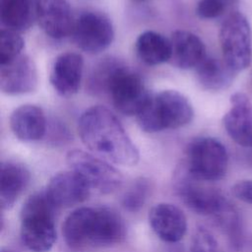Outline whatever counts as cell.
Wrapping results in <instances>:
<instances>
[{
	"instance_id": "obj_1",
	"label": "cell",
	"mask_w": 252,
	"mask_h": 252,
	"mask_svg": "<svg viewBox=\"0 0 252 252\" xmlns=\"http://www.w3.org/2000/svg\"><path fill=\"white\" fill-rule=\"evenodd\" d=\"M78 131L83 144L94 155L124 166L137 164L139 151L117 117L106 107L95 105L79 118Z\"/></svg>"
},
{
	"instance_id": "obj_2",
	"label": "cell",
	"mask_w": 252,
	"mask_h": 252,
	"mask_svg": "<svg viewBox=\"0 0 252 252\" xmlns=\"http://www.w3.org/2000/svg\"><path fill=\"white\" fill-rule=\"evenodd\" d=\"M67 245L72 249L110 246L125 235L122 217L106 207H82L67 216L62 226Z\"/></svg>"
},
{
	"instance_id": "obj_3",
	"label": "cell",
	"mask_w": 252,
	"mask_h": 252,
	"mask_svg": "<svg viewBox=\"0 0 252 252\" xmlns=\"http://www.w3.org/2000/svg\"><path fill=\"white\" fill-rule=\"evenodd\" d=\"M89 83L94 94H106L114 107L128 116H137L151 96L140 75L115 59L96 66Z\"/></svg>"
},
{
	"instance_id": "obj_4",
	"label": "cell",
	"mask_w": 252,
	"mask_h": 252,
	"mask_svg": "<svg viewBox=\"0 0 252 252\" xmlns=\"http://www.w3.org/2000/svg\"><path fill=\"white\" fill-rule=\"evenodd\" d=\"M58 208L46 190L31 195L21 211V238L32 252H47L56 240L55 213Z\"/></svg>"
},
{
	"instance_id": "obj_5",
	"label": "cell",
	"mask_w": 252,
	"mask_h": 252,
	"mask_svg": "<svg viewBox=\"0 0 252 252\" xmlns=\"http://www.w3.org/2000/svg\"><path fill=\"white\" fill-rule=\"evenodd\" d=\"M193 116V107L186 96L177 91L165 90L151 94L136 117L143 131L156 133L183 127L192 121Z\"/></svg>"
},
{
	"instance_id": "obj_6",
	"label": "cell",
	"mask_w": 252,
	"mask_h": 252,
	"mask_svg": "<svg viewBox=\"0 0 252 252\" xmlns=\"http://www.w3.org/2000/svg\"><path fill=\"white\" fill-rule=\"evenodd\" d=\"M227 164L226 149L215 138H197L187 148L184 167L199 180L212 182L221 179L225 175Z\"/></svg>"
},
{
	"instance_id": "obj_7",
	"label": "cell",
	"mask_w": 252,
	"mask_h": 252,
	"mask_svg": "<svg viewBox=\"0 0 252 252\" xmlns=\"http://www.w3.org/2000/svg\"><path fill=\"white\" fill-rule=\"evenodd\" d=\"M220 44L224 62L236 73L247 69L252 62V32L240 12L231 13L221 24Z\"/></svg>"
},
{
	"instance_id": "obj_8",
	"label": "cell",
	"mask_w": 252,
	"mask_h": 252,
	"mask_svg": "<svg viewBox=\"0 0 252 252\" xmlns=\"http://www.w3.org/2000/svg\"><path fill=\"white\" fill-rule=\"evenodd\" d=\"M67 163L71 170L78 173L91 189L100 193H112L122 183L121 173L106 160L81 150L67 154Z\"/></svg>"
},
{
	"instance_id": "obj_9",
	"label": "cell",
	"mask_w": 252,
	"mask_h": 252,
	"mask_svg": "<svg viewBox=\"0 0 252 252\" xmlns=\"http://www.w3.org/2000/svg\"><path fill=\"white\" fill-rule=\"evenodd\" d=\"M202 180L193 177L184 167L177 173L176 187L184 204L193 212L217 217L228 205V201L215 188L203 184Z\"/></svg>"
},
{
	"instance_id": "obj_10",
	"label": "cell",
	"mask_w": 252,
	"mask_h": 252,
	"mask_svg": "<svg viewBox=\"0 0 252 252\" xmlns=\"http://www.w3.org/2000/svg\"><path fill=\"white\" fill-rule=\"evenodd\" d=\"M73 39L76 45L89 54H98L107 49L114 39L111 21L95 11L81 13L73 28Z\"/></svg>"
},
{
	"instance_id": "obj_11",
	"label": "cell",
	"mask_w": 252,
	"mask_h": 252,
	"mask_svg": "<svg viewBox=\"0 0 252 252\" xmlns=\"http://www.w3.org/2000/svg\"><path fill=\"white\" fill-rule=\"evenodd\" d=\"M38 84L37 70L32 59L21 54L14 60L0 64V89L8 95L33 92Z\"/></svg>"
},
{
	"instance_id": "obj_12",
	"label": "cell",
	"mask_w": 252,
	"mask_h": 252,
	"mask_svg": "<svg viewBox=\"0 0 252 252\" xmlns=\"http://www.w3.org/2000/svg\"><path fill=\"white\" fill-rule=\"evenodd\" d=\"M35 19L45 34L56 39L70 35L75 23L67 0H35Z\"/></svg>"
},
{
	"instance_id": "obj_13",
	"label": "cell",
	"mask_w": 252,
	"mask_h": 252,
	"mask_svg": "<svg viewBox=\"0 0 252 252\" xmlns=\"http://www.w3.org/2000/svg\"><path fill=\"white\" fill-rule=\"evenodd\" d=\"M228 136L239 146L252 148V101L243 93L230 96V107L223 116Z\"/></svg>"
},
{
	"instance_id": "obj_14",
	"label": "cell",
	"mask_w": 252,
	"mask_h": 252,
	"mask_svg": "<svg viewBox=\"0 0 252 252\" xmlns=\"http://www.w3.org/2000/svg\"><path fill=\"white\" fill-rule=\"evenodd\" d=\"M83 69L84 59L81 54L65 52L57 56L49 76V81L54 91L65 97L77 94L81 86Z\"/></svg>"
},
{
	"instance_id": "obj_15",
	"label": "cell",
	"mask_w": 252,
	"mask_h": 252,
	"mask_svg": "<svg viewBox=\"0 0 252 252\" xmlns=\"http://www.w3.org/2000/svg\"><path fill=\"white\" fill-rule=\"evenodd\" d=\"M45 190L59 209L85 202L92 189L78 173L70 169L53 175Z\"/></svg>"
},
{
	"instance_id": "obj_16",
	"label": "cell",
	"mask_w": 252,
	"mask_h": 252,
	"mask_svg": "<svg viewBox=\"0 0 252 252\" xmlns=\"http://www.w3.org/2000/svg\"><path fill=\"white\" fill-rule=\"evenodd\" d=\"M149 221L154 232L163 241L177 242L187 230L184 213L175 205L158 203L149 213Z\"/></svg>"
},
{
	"instance_id": "obj_17",
	"label": "cell",
	"mask_w": 252,
	"mask_h": 252,
	"mask_svg": "<svg viewBox=\"0 0 252 252\" xmlns=\"http://www.w3.org/2000/svg\"><path fill=\"white\" fill-rule=\"evenodd\" d=\"M169 40L171 45L169 63L179 69L196 68L207 56L204 42L191 32L177 30L172 32Z\"/></svg>"
},
{
	"instance_id": "obj_18",
	"label": "cell",
	"mask_w": 252,
	"mask_h": 252,
	"mask_svg": "<svg viewBox=\"0 0 252 252\" xmlns=\"http://www.w3.org/2000/svg\"><path fill=\"white\" fill-rule=\"evenodd\" d=\"M10 128L19 140L33 142L45 135L47 122L40 107L34 104H24L12 112Z\"/></svg>"
},
{
	"instance_id": "obj_19",
	"label": "cell",
	"mask_w": 252,
	"mask_h": 252,
	"mask_svg": "<svg viewBox=\"0 0 252 252\" xmlns=\"http://www.w3.org/2000/svg\"><path fill=\"white\" fill-rule=\"evenodd\" d=\"M30 171L22 163L2 161L0 165V205L2 210L13 207L29 185Z\"/></svg>"
},
{
	"instance_id": "obj_20",
	"label": "cell",
	"mask_w": 252,
	"mask_h": 252,
	"mask_svg": "<svg viewBox=\"0 0 252 252\" xmlns=\"http://www.w3.org/2000/svg\"><path fill=\"white\" fill-rule=\"evenodd\" d=\"M35 19V1L0 0V23L2 29L17 32L29 30Z\"/></svg>"
},
{
	"instance_id": "obj_21",
	"label": "cell",
	"mask_w": 252,
	"mask_h": 252,
	"mask_svg": "<svg viewBox=\"0 0 252 252\" xmlns=\"http://www.w3.org/2000/svg\"><path fill=\"white\" fill-rule=\"evenodd\" d=\"M135 50L139 59L145 64L159 65L169 62L171 55L170 40L159 32L147 31L138 36L135 42Z\"/></svg>"
},
{
	"instance_id": "obj_22",
	"label": "cell",
	"mask_w": 252,
	"mask_h": 252,
	"mask_svg": "<svg viewBox=\"0 0 252 252\" xmlns=\"http://www.w3.org/2000/svg\"><path fill=\"white\" fill-rule=\"evenodd\" d=\"M195 70L199 84L209 91H221L228 88L237 74L223 59L220 60L208 56Z\"/></svg>"
},
{
	"instance_id": "obj_23",
	"label": "cell",
	"mask_w": 252,
	"mask_h": 252,
	"mask_svg": "<svg viewBox=\"0 0 252 252\" xmlns=\"http://www.w3.org/2000/svg\"><path fill=\"white\" fill-rule=\"evenodd\" d=\"M25 42L23 37L14 31H0V64L8 63L22 54Z\"/></svg>"
},
{
	"instance_id": "obj_24",
	"label": "cell",
	"mask_w": 252,
	"mask_h": 252,
	"mask_svg": "<svg viewBox=\"0 0 252 252\" xmlns=\"http://www.w3.org/2000/svg\"><path fill=\"white\" fill-rule=\"evenodd\" d=\"M149 192V183L141 178L136 180L127 190L123 197V206L125 209L135 212L145 203Z\"/></svg>"
},
{
	"instance_id": "obj_25",
	"label": "cell",
	"mask_w": 252,
	"mask_h": 252,
	"mask_svg": "<svg viewBox=\"0 0 252 252\" xmlns=\"http://www.w3.org/2000/svg\"><path fill=\"white\" fill-rule=\"evenodd\" d=\"M191 252H220L215 237L206 229L199 228L193 237Z\"/></svg>"
},
{
	"instance_id": "obj_26",
	"label": "cell",
	"mask_w": 252,
	"mask_h": 252,
	"mask_svg": "<svg viewBox=\"0 0 252 252\" xmlns=\"http://www.w3.org/2000/svg\"><path fill=\"white\" fill-rule=\"evenodd\" d=\"M224 9L223 0H200L196 7V13L202 19H215L222 15Z\"/></svg>"
},
{
	"instance_id": "obj_27",
	"label": "cell",
	"mask_w": 252,
	"mask_h": 252,
	"mask_svg": "<svg viewBox=\"0 0 252 252\" xmlns=\"http://www.w3.org/2000/svg\"><path fill=\"white\" fill-rule=\"evenodd\" d=\"M235 198L246 204L252 205V180H241L231 188Z\"/></svg>"
},
{
	"instance_id": "obj_28",
	"label": "cell",
	"mask_w": 252,
	"mask_h": 252,
	"mask_svg": "<svg viewBox=\"0 0 252 252\" xmlns=\"http://www.w3.org/2000/svg\"><path fill=\"white\" fill-rule=\"evenodd\" d=\"M1 252H15V251H13L11 249H2Z\"/></svg>"
}]
</instances>
